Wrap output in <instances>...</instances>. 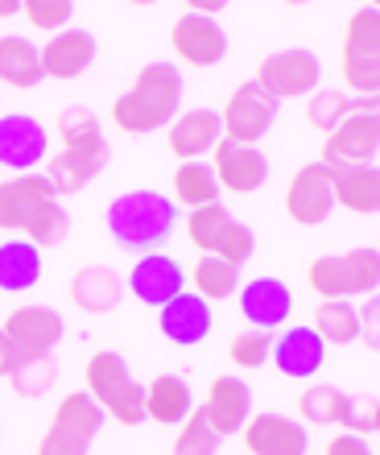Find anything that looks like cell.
Returning a JSON list of instances; mask_svg holds the SVG:
<instances>
[{
  "instance_id": "44dd1931",
  "label": "cell",
  "mask_w": 380,
  "mask_h": 455,
  "mask_svg": "<svg viewBox=\"0 0 380 455\" xmlns=\"http://www.w3.org/2000/svg\"><path fill=\"white\" fill-rule=\"evenodd\" d=\"M157 327L170 344L178 347H199L202 339L211 336L215 327V315H211V302H202L199 294L182 290L178 299H170L162 311H157Z\"/></svg>"
},
{
  "instance_id": "8fae6325",
  "label": "cell",
  "mask_w": 380,
  "mask_h": 455,
  "mask_svg": "<svg viewBox=\"0 0 380 455\" xmlns=\"http://www.w3.org/2000/svg\"><path fill=\"white\" fill-rule=\"evenodd\" d=\"M335 195H331V170L322 162H306L294 170V179L285 187V216L297 228H319L322 220H331Z\"/></svg>"
},
{
  "instance_id": "e0dca14e",
  "label": "cell",
  "mask_w": 380,
  "mask_h": 455,
  "mask_svg": "<svg viewBox=\"0 0 380 455\" xmlns=\"http://www.w3.org/2000/svg\"><path fill=\"white\" fill-rule=\"evenodd\" d=\"M129 290H132V299L137 302L162 311L170 299H178L182 290H186V269H182L170 252H145L141 261L132 265Z\"/></svg>"
},
{
  "instance_id": "277c9868",
  "label": "cell",
  "mask_w": 380,
  "mask_h": 455,
  "mask_svg": "<svg viewBox=\"0 0 380 455\" xmlns=\"http://www.w3.org/2000/svg\"><path fill=\"white\" fill-rule=\"evenodd\" d=\"M339 75L344 87H352L356 96L372 100L380 87V9L364 4L347 17L344 46H339Z\"/></svg>"
},
{
  "instance_id": "7402d4cb",
  "label": "cell",
  "mask_w": 380,
  "mask_h": 455,
  "mask_svg": "<svg viewBox=\"0 0 380 455\" xmlns=\"http://www.w3.org/2000/svg\"><path fill=\"white\" fill-rule=\"evenodd\" d=\"M59 199L50 179L42 170L34 174H12L9 182H0V232H21L42 204Z\"/></svg>"
},
{
  "instance_id": "ba28073f",
  "label": "cell",
  "mask_w": 380,
  "mask_h": 455,
  "mask_svg": "<svg viewBox=\"0 0 380 455\" xmlns=\"http://www.w3.org/2000/svg\"><path fill=\"white\" fill-rule=\"evenodd\" d=\"M257 84L281 104V100H306L314 87L322 84V67L310 50L294 46V50H277L265 54L257 67Z\"/></svg>"
},
{
  "instance_id": "4316f807",
  "label": "cell",
  "mask_w": 380,
  "mask_h": 455,
  "mask_svg": "<svg viewBox=\"0 0 380 455\" xmlns=\"http://www.w3.org/2000/svg\"><path fill=\"white\" fill-rule=\"evenodd\" d=\"M71 302L79 307L83 315H104L112 311L124 294V282H120L116 269H107V265H83V269H75L71 277Z\"/></svg>"
},
{
  "instance_id": "60d3db41",
  "label": "cell",
  "mask_w": 380,
  "mask_h": 455,
  "mask_svg": "<svg viewBox=\"0 0 380 455\" xmlns=\"http://www.w3.org/2000/svg\"><path fill=\"white\" fill-rule=\"evenodd\" d=\"M21 12H25V21L34 25V29H42V34L54 37V34H62V29H67L75 4H71V0H25Z\"/></svg>"
},
{
  "instance_id": "f35d334b",
  "label": "cell",
  "mask_w": 380,
  "mask_h": 455,
  "mask_svg": "<svg viewBox=\"0 0 380 455\" xmlns=\"http://www.w3.org/2000/svg\"><path fill=\"white\" fill-rule=\"evenodd\" d=\"M269 352H273V336L257 331V327L232 336V347H227V356H232L236 369H261V364H269Z\"/></svg>"
},
{
  "instance_id": "4fadbf2b",
  "label": "cell",
  "mask_w": 380,
  "mask_h": 455,
  "mask_svg": "<svg viewBox=\"0 0 380 455\" xmlns=\"http://www.w3.org/2000/svg\"><path fill=\"white\" fill-rule=\"evenodd\" d=\"M211 170L219 191L232 195H252L269 182V157L261 154V145H236L219 137L211 149Z\"/></svg>"
},
{
  "instance_id": "1f68e13d",
  "label": "cell",
  "mask_w": 380,
  "mask_h": 455,
  "mask_svg": "<svg viewBox=\"0 0 380 455\" xmlns=\"http://www.w3.org/2000/svg\"><path fill=\"white\" fill-rule=\"evenodd\" d=\"M240 290V269L219 261V257H199L190 269V294H199L202 302H227Z\"/></svg>"
},
{
  "instance_id": "7c38bea8",
  "label": "cell",
  "mask_w": 380,
  "mask_h": 455,
  "mask_svg": "<svg viewBox=\"0 0 380 455\" xmlns=\"http://www.w3.org/2000/svg\"><path fill=\"white\" fill-rule=\"evenodd\" d=\"M170 50L178 54L186 67H219L227 54V34L224 25L215 21V17H202V12H182L174 29H170Z\"/></svg>"
},
{
  "instance_id": "4dcf8cb0",
  "label": "cell",
  "mask_w": 380,
  "mask_h": 455,
  "mask_svg": "<svg viewBox=\"0 0 380 455\" xmlns=\"http://www.w3.org/2000/svg\"><path fill=\"white\" fill-rule=\"evenodd\" d=\"M174 204L194 212V207H207V204H219V182H215V170L211 162H178L174 170Z\"/></svg>"
},
{
  "instance_id": "7a4b0ae2",
  "label": "cell",
  "mask_w": 380,
  "mask_h": 455,
  "mask_svg": "<svg viewBox=\"0 0 380 455\" xmlns=\"http://www.w3.org/2000/svg\"><path fill=\"white\" fill-rule=\"evenodd\" d=\"M107 232L120 249L162 252L178 228V204L162 191H124L107 204Z\"/></svg>"
},
{
  "instance_id": "83f0119b",
  "label": "cell",
  "mask_w": 380,
  "mask_h": 455,
  "mask_svg": "<svg viewBox=\"0 0 380 455\" xmlns=\"http://www.w3.org/2000/svg\"><path fill=\"white\" fill-rule=\"evenodd\" d=\"M42 282V249H34L25 236L0 240V290L25 294Z\"/></svg>"
},
{
  "instance_id": "cb8c5ba5",
  "label": "cell",
  "mask_w": 380,
  "mask_h": 455,
  "mask_svg": "<svg viewBox=\"0 0 380 455\" xmlns=\"http://www.w3.org/2000/svg\"><path fill=\"white\" fill-rule=\"evenodd\" d=\"M37 59H42V75L46 79H79L95 62V37L87 29L67 25L62 34H54L46 46L37 50Z\"/></svg>"
},
{
  "instance_id": "8d00e7d4",
  "label": "cell",
  "mask_w": 380,
  "mask_h": 455,
  "mask_svg": "<svg viewBox=\"0 0 380 455\" xmlns=\"http://www.w3.org/2000/svg\"><path fill=\"white\" fill-rule=\"evenodd\" d=\"M67 232H71V216H67V207L59 204V199H50V204H42L29 216V224L21 228V236L34 244V249H50V244H59V240H67Z\"/></svg>"
},
{
  "instance_id": "d4e9b609",
  "label": "cell",
  "mask_w": 380,
  "mask_h": 455,
  "mask_svg": "<svg viewBox=\"0 0 380 455\" xmlns=\"http://www.w3.org/2000/svg\"><path fill=\"white\" fill-rule=\"evenodd\" d=\"M335 207L352 216H376L380 212V174L376 166H335L331 170Z\"/></svg>"
},
{
  "instance_id": "603a6c76",
  "label": "cell",
  "mask_w": 380,
  "mask_h": 455,
  "mask_svg": "<svg viewBox=\"0 0 380 455\" xmlns=\"http://www.w3.org/2000/svg\"><path fill=\"white\" fill-rule=\"evenodd\" d=\"M219 137H224L219 132V112H211V108L178 112L166 129V145L178 162H202V154H211Z\"/></svg>"
},
{
  "instance_id": "836d02e7",
  "label": "cell",
  "mask_w": 380,
  "mask_h": 455,
  "mask_svg": "<svg viewBox=\"0 0 380 455\" xmlns=\"http://www.w3.org/2000/svg\"><path fill=\"white\" fill-rule=\"evenodd\" d=\"M232 224H236V216H232L224 204H207V207H194V212L186 216V236L202 257H211Z\"/></svg>"
},
{
  "instance_id": "d6a6232c",
  "label": "cell",
  "mask_w": 380,
  "mask_h": 455,
  "mask_svg": "<svg viewBox=\"0 0 380 455\" xmlns=\"http://www.w3.org/2000/svg\"><path fill=\"white\" fill-rule=\"evenodd\" d=\"M347 410H352V397L335 385H306L297 394V414L314 427H344Z\"/></svg>"
},
{
  "instance_id": "ee69618b",
  "label": "cell",
  "mask_w": 380,
  "mask_h": 455,
  "mask_svg": "<svg viewBox=\"0 0 380 455\" xmlns=\"http://www.w3.org/2000/svg\"><path fill=\"white\" fill-rule=\"evenodd\" d=\"M17 356H21V352H17V347H12L9 339H4V331H0V377H4V372H9L12 364H17Z\"/></svg>"
},
{
  "instance_id": "d590c367",
  "label": "cell",
  "mask_w": 380,
  "mask_h": 455,
  "mask_svg": "<svg viewBox=\"0 0 380 455\" xmlns=\"http://www.w3.org/2000/svg\"><path fill=\"white\" fill-rule=\"evenodd\" d=\"M4 377H9L17 397H42L54 385L59 369H54V356H17V364Z\"/></svg>"
},
{
  "instance_id": "6da1fadb",
  "label": "cell",
  "mask_w": 380,
  "mask_h": 455,
  "mask_svg": "<svg viewBox=\"0 0 380 455\" xmlns=\"http://www.w3.org/2000/svg\"><path fill=\"white\" fill-rule=\"evenodd\" d=\"M182 108V71L174 62H145L137 84L124 96L112 100V124L120 132H157L170 129V120Z\"/></svg>"
},
{
  "instance_id": "ab89813d",
  "label": "cell",
  "mask_w": 380,
  "mask_h": 455,
  "mask_svg": "<svg viewBox=\"0 0 380 455\" xmlns=\"http://www.w3.org/2000/svg\"><path fill=\"white\" fill-rule=\"evenodd\" d=\"M59 137H62V145H87V141H99L104 129H99V120H95L91 108L71 104V108L59 112Z\"/></svg>"
},
{
  "instance_id": "30bf717a",
  "label": "cell",
  "mask_w": 380,
  "mask_h": 455,
  "mask_svg": "<svg viewBox=\"0 0 380 455\" xmlns=\"http://www.w3.org/2000/svg\"><path fill=\"white\" fill-rule=\"evenodd\" d=\"M50 157V129L29 112L0 116V166L12 174H34Z\"/></svg>"
},
{
  "instance_id": "ffe728a7",
  "label": "cell",
  "mask_w": 380,
  "mask_h": 455,
  "mask_svg": "<svg viewBox=\"0 0 380 455\" xmlns=\"http://www.w3.org/2000/svg\"><path fill=\"white\" fill-rule=\"evenodd\" d=\"M269 360L277 364V372H281V377L310 381V377H319V369L327 364V344L310 331V323H294V327H285L281 336L273 339Z\"/></svg>"
},
{
  "instance_id": "5b68a950",
  "label": "cell",
  "mask_w": 380,
  "mask_h": 455,
  "mask_svg": "<svg viewBox=\"0 0 380 455\" xmlns=\"http://www.w3.org/2000/svg\"><path fill=\"white\" fill-rule=\"evenodd\" d=\"M380 282V257L376 249H347V252H331L310 261L306 269V286L319 299H339L352 302L360 294H372Z\"/></svg>"
},
{
  "instance_id": "f1b7e54d",
  "label": "cell",
  "mask_w": 380,
  "mask_h": 455,
  "mask_svg": "<svg viewBox=\"0 0 380 455\" xmlns=\"http://www.w3.org/2000/svg\"><path fill=\"white\" fill-rule=\"evenodd\" d=\"M42 79H46V75H42L37 46H29V42L17 34L0 37V84L12 87V92H34Z\"/></svg>"
},
{
  "instance_id": "5bb4252c",
  "label": "cell",
  "mask_w": 380,
  "mask_h": 455,
  "mask_svg": "<svg viewBox=\"0 0 380 455\" xmlns=\"http://www.w3.org/2000/svg\"><path fill=\"white\" fill-rule=\"evenodd\" d=\"M240 439H244V451L249 455H306V447H310L306 422L285 419L277 410L252 414V419L244 422Z\"/></svg>"
},
{
  "instance_id": "d6986e66",
  "label": "cell",
  "mask_w": 380,
  "mask_h": 455,
  "mask_svg": "<svg viewBox=\"0 0 380 455\" xmlns=\"http://www.w3.org/2000/svg\"><path fill=\"white\" fill-rule=\"evenodd\" d=\"M202 414L211 422V431L219 439L227 435H240L244 431V422L252 419V389L240 377H215L207 385V397H202Z\"/></svg>"
},
{
  "instance_id": "52a82bcc",
  "label": "cell",
  "mask_w": 380,
  "mask_h": 455,
  "mask_svg": "<svg viewBox=\"0 0 380 455\" xmlns=\"http://www.w3.org/2000/svg\"><path fill=\"white\" fill-rule=\"evenodd\" d=\"M273 120H277V100L257 79H249V84H240L227 96L224 116H219V132H224V141L261 145V137L273 129Z\"/></svg>"
},
{
  "instance_id": "ac0fdd59",
  "label": "cell",
  "mask_w": 380,
  "mask_h": 455,
  "mask_svg": "<svg viewBox=\"0 0 380 455\" xmlns=\"http://www.w3.org/2000/svg\"><path fill=\"white\" fill-rule=\"evenodd\" d=\"M104 166H107V141L99 137V141H87V145H62V154L46 157V170H42V174H46L54 195L62 199V195L83 191Z\"/></svg>"
},
{
  "instance_id": "8992f818",
  "label": "cell",
  "mask_w": 380,
  "mask_h": 455,
  "mask_svg": "<svg viewBox=\"0 0 380 455\" xmlns=\"http://www.w3.org/2000/svg\"><path fill=\"white\" fill-rule=\"evenodd\" d=\"M104 422V410L95 406L83 389L67 394L54 410L46 435L37 439V455H87V447H91V439L99 435Z\"/></svg>"
},
{
  "instance_id": "74e56055",
  "label": "cell",
  "mask_w": 380,
  "mask_h": 455,
  "mask_svg": "<svg viewBox=\"0 0 380 455\" xmlns=\"http://www.w3.org/2000/svg\"><path fill=\"white\" fill-rule=\"evenodd\" d=\"M215 451H219V435L211 431L207 414L194 406L186 419H182L178 435H174V447H170V455H215Z\"/></svg>"
},
{
  "instance_id": "3957f363",
  "label": "cell",
  "mask_w": 380,
  "mask_h": 455,
  "mask_svg": "<svg viewBox=\"0 0 380 455\" xmlns=\"http://www.w3.org/2000/svg\"><path fill=\"white\" fill-rule=\"evenodd\" d=\"M83 394L104 410V419L120 422V427H141L145 422V385L129 372L120 352H95L83 369Z\"/></svg>"
},
{
  "instance_id": "e575fe53",
  "label": "cell",
  "mask_w": 380,
  "mask_h": 455,
  "mask_svg": "<svg viewBox=\"0 0 380 455\" xmlns=\"http://www.w3.org/2000/svg\"><path fill=\"white\" fill-rule=\"evenodd\" d=\"M352 112H356V100H347L344 92H335V87H314L306 96V124L314 132H322V137L344 116H352Z\"/></svg>"
},
{
  "instance_id": "f6af8a7d",
  "label": "cell",
  "mask_w": 380,
  "mask_h": 455,
  "mask_svg": "<svg viewBox=\"0 0 380 455\" xmlns=\"http://www.w3.org/2000/svg\"><path fill=\"white\" fill-rule=\"evenodd\" d=\"M12 12H21V4L17 0H0V17H12Z\"/></svg>"
},
{
  "instance_id": "9a60e30c",
  "label": "cell",
  "mask_w": 380,
  "mask_h": 455,
  "mask_svg": "<svg viewBox=\"0 0 380 455\" xmlns=\"http://www.w3.org/2000/svg\"><path fill=\"white\" fill-rule=\"evenodd\" d=\"M236 294H240V315H244L249 327H257V331H277V327H285L289 315H294V294H289V286L273 274L240 282Z\"/></svg>"
},
{
  "instance_id": "484cf974",
  "label": "cell",
  "mask_w": 380,
  "mask_h": 455,
  "mask_svg": "<svg viewBox=\"0 0 380 455\" xmlns=\"http://www.w3.org/2000/svg\"><path fill=\"white\" fill-rule=\"evenodd\" d=\"M190 410H194V397H190V385L178 372H157L154 381H145V422L182 427Z\"/></svg>"
},
{
  "instance_id": "7bdbcfd3",
  "label": "cell",
  "mask_w": 380,
  "mask_h": 455,
  "mask_svg": "<svg viewBox=\"0 0 380 455\" xmlns=\"http://www.w3.org/2000/svg\"><path fill=\"white\" fill-rule=\"evenodd\" d=\"M327 455H372V447L360 439V435H347V431H339L327 443Z\"/></svg>"
},
{
  "instance_id": "b9f144b4",
  "label": "cell",
  "mask_w": 380,
  "mask_h": 455,
  "mask_svg": "<svg viewBox=\"0 0 380 455\" xmlns=\"http://www.w3.org/2000/svg\"><path fill=\"white\" fill-rule=\"evenodd\" d=\"M376 427H380V406L376 402H372V397H364V402L352 397V410H347V419H344V431L364 439V435H372Z\"/></svg>"
},
{
  "instance_id": "2e32d148",
  "label": "cell",
  "mask_w": 380,
  "mask_h": 455,
  "mask_svg": "<svg viewBox=\"0 0 380 455\" xmlns=\"http://www.w3.org/2000/svg\"><path fill=\"white\" fill-rule=\"evenodd\" d=\"M0 331H4V339H9L21 356H50L62 339V315L54 311V307H42V302L17 307V311L4 319Z\"/></svg>"
},
{
  "instance_id": "f546056e",
  "label": "cell",
  "mask_w": 380,
  "mask_h": 455,
  "mask_svg": "<svg viewBox=\"0 0 380 455\" xmlns=\"http://www.w3.org/2000/svg\"><path fill=\"white\" fill-rule=\"evenodd\" d=\"M310 331L322 339V344H356L364 323H360V311L352 302H339V299H322L310 315Z\"/></svg>"
},
{
  "instance_id": "9c48e42d",
  "label": "cell",
  "mask_w": 380,
  "mask_h": 455,
  "mask_svg": "<svg viewBox=\"0 0 380 455\" xmlns=\"http://www.w3.org/2000/svg\"><path fill=\"white\" fill-rule=\"evenodd\" d=\"M380 145V116L368 108H356L352 116H344L327 137H322V166H372Z\"/></svg>"
}]
</instances>
